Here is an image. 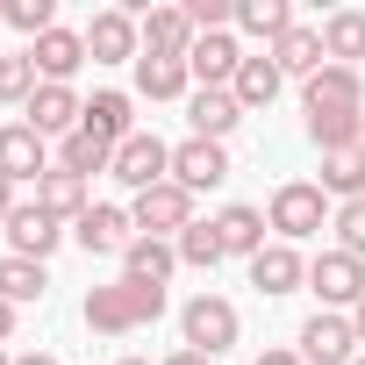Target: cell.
<instances>
[{
  "label": "cell",
  "mask_w": 365,
  "mask_h": 365,
  "mask_svg": "<svg viewBox=\"0 0 365 365\" xmlns=\"http://www.w3.org/2000/svg\"><path fill=\"white\" fill-rule=\"evenodd\" d=\"M79 315H86V329H93V336H129V329H143V322H158V315H165V287L115 279V287H93Z\"/></svg>",
  "instance_id": "6da1fadb"
},
{
  "label": "cell",
  "mask_w": 365,
  "mask_h": 365,
  "mask_svg": "<svg viewBox=\"0 0 365 365\" xmlns=\"http://www.w3.org/2000/svg\"><path fill=\"white\" fill-rule=\"evenodd\" d=\"M265 222L279 230V244H301V237H315L329 222V194L308 187V179H287V187L272 194V208H265Z\"/></svg>",
  "instance_id": "7a4b0ae2"
},
{
  "label": "cell",
  "mask_w": 365,
  "mask_h": 365,
  "mask_svg": "<svg viewBox=\"0 0 365 365\" xmlns=\"http://www.w3.org/2000/svg\"><path fill=\"white\" fill-rule=\"evenodd\" d=\"M179 329H187V351H201V358H222L230 344H237V308L222 301V294H194L187 308H179Z\"/></svg>",
  "instance_id": "3957f363"
},
{
  "label": "cell",
  "mask_w": 365,
  "mask_h": 365,
  "mask_svg": "<svg viewBox=\"0 0 365 365\" xmlns=\"http://www.w3.org/2000/svg\"><path fill=\"white\" fill-rule=\"evenodd\" d=\"M86 58H93V65H136V58H143V22H136L129 8H101V15L86 22Z\"/></svg>",
  "instance_id": "277c9868"
},
{
  "label": "cell",
  "mask_w": 365,
  "mask_h": 365,
  "mask_svg": "<svg viewBox=\"0 0 365 365\" xmlns=\"http://www.w3.org/2000/svg\"><path fill=\"white\" fill-rule=\"evenodd\" d=\"M129 222H136V237H179V230H194V194L179 187V179H165V187L136 194Z\"/></svg>",
  "instance_id": "5b68a950"
},
{
  "label": "cell",
  "mask_w": 365,
  "mask_h": 365,
  "mask_svg": "<svg viewBox=\"0 0 365 365\" xmlns=\"http://www.w3.org/2000/svg\"><path fill=\"white\" fill-rule=\"evenodd\" d=\"M108 179H122V187H136V194L165 187V179H172V143H158L150 129H136V136L115 150V172H108Z\"/></svg>",
  "instance_id": "8992f818"
},
{
  "label": "cell",
  "mask_w": 365,
  "mask_h": 365,
  "mask_svg": "<svg viewBox=\"0 0 365 365\" xmlns=\"http://www.w3.org/2000/svg\"><path fill=\"white\" fill-rule=\"evenodd\" d=\"M308 287L322 294L329 315H336V308H358V301H365V258H351V251H322V258L308 265Z\"/></svg>",
  "instance_id": "52a82bcc"
},
{
  "label": "cell",
  "mask_w": 365,
  "mask_h": 365,
  "mask_svg": "<svg viewBox=\"0 0 365 365\" xmlns=\"http://www.w3.org/2000/svg\"><path fill=\"white\" fill-rule=\"evenodd\" d=\"M301 365H358V329L351 315H308L301 322Z\"/></svg>",
  "instance_id": "ba28073f"
},
{
  "label": "cell",
  "mask_w": 365,
  "mask_h": 365,
  "mask_svg": "<svg viewBox=\"0 0 365 365\" xmlns=\"http://www.w3.org/2000/svg\"><path fill=\"white\" fill-rule=\"evenodd\" d=\"M22 122H29V129H36L43 143H51V136L65 143V136H72V129L86 122V101H79L72 86H36V101L22 108Z\"/></svg>",
  "instance_id": "9c48e42d"
},
{
  "label": "cell",
  "mask_w": 365,
  "mask_h": 365,
  "mask_svg": "<svg viewBox=\"0 0 365 365\" xmlns=\"http://www.w3.org/2000/svg\"><path fill=\"white\" fill-rule=\"evenodd\" d=\"M172 179H179L187 194L222 187V179H230V150H222V143H208V136H187V143L172 150Z\"/></svg>",
  "instance_id": "30bf717a"
},
{
  "label": "cell",
  "mask_w": 365,
  "mask_h": 365,
  "mask_svg": "<svg viewBox=\"0 0 365 365\" xmlns=\"http://www.w3.org/2000/svg\"><path fill=\"white\" fill-rule=\"evenodd\" d=\"M322 108L365 115V79H358V65H322V72L308 79V115H322Z\"/></svg>",
  "instance_id": "8fae6325"
},
{
  "label": "cell",
  "mask_w": 365,
  "mask_h": 365,
  "mask_svg": "<svg viewBox=\"0 0 365 365\" xmlns=\"http://www.w3.org/2000/svg\"><path fill=\"white\" fill-rule=\"evenodd\" d=\"M0 172H8L15 187L51 172V150H43V136H36L29 122H8V129H0Z\"/></svg>",
  "instance_id": "7c38bea8"
},
{
  "label": "cell",
  "mask_w": 365,
  "mask_h": 365,
  "mask_svg": "<svg viewBox=\"0 0 365 365\" xmlns=\"http://www.w3.org/2000/svg\"><path fill=\"white\" fill-rule=\"evenodd\" d=\"M29 58H36L43 86H65V79L86 65V36H79V29H51V36H36V43H29Z\"/></svg>",
  "instance_id": "4fadbf2b"
},
{
  "label": "cell",
  "mask_w": 365,
  "mask_h": 365,
  "mask_svg": "<svg viewBox=\"0 0 365 365\" xmlns=\"http://www.w3.org/2000/svg\"><path fill=\"white\" fill-rule=\"evenodd\" d=\"M237 65H244V51H237V36H230V29L194 36V51H187V72H194L201 86H230V79H237Z\"/></svg>",
  "instance_id": "5bb4252c"
},
{
  "label": "cell",
  "mask_w": 365,
  "mask_h": 365,
  "mask_svg": "<svg viewBox=\"0 0 365 365\" xmlns=\"http://www.w3.org/2000/svg\"><path fill=\"white\" fill-rule=\"evenodd\" d=\"M187 122H194V136L222 143V136L244 122V108H237V93H230V86H201V93H187Z\"/></svg>",
  "instance_id": "9a60e30c"
},
{
  "label": "cell",
  "mask_w": 365,
  "mask_h": 365,
  "mask_svg": "<svg viewBox=\"0 0 365 365\" xmlns=\"http://www.w3.org/2000/svg\"><path fill=\"white\" fill-rule=\"evenodd\" d=\"M129 230H136V222H129L122 208H86V215L72 222V237L86 244V258H115V251H129V244H136Z\"/></svg>",
  "instance_id": "2e32d148"
},
{
  "label": "cell",
  "mask_w": 365,
  "mask_h": 365,
  "mask_svg": "<svg viewBox=\"0 0 365 365\" xmlns=\"http://www.w3.org/2000/svg\"><path fill=\"white\" fill-rule=\"evenodd\" d=\"M187 51H194L187 8H143V58H187Z\"/></svg>",
  "instance_id": "e0dca14e"
},
{
  "label": "cell",
  "mask_w": 365,
  "mask_h": 365,
  "mask_svg": "<svg viewBox=\"0 0 365 365\" xmlns=\"http://www.w3.org/2000/svg\"><path fill=\"white\" fill-rule=\"evenodd\" d=\"M58 237H65V230H58V215H43L36 201L8 215V244H15V258H36V265H43V258L58 251Z\"/></svg>",
  "instance_id": "ac0fdd59"
},
{
  "label": "cell",
  "mask_w": 365,
  "mask_h": 365,
  "mask_svg": "<svg viewBox=\"0 0 365 365\" xmlns=\"http://www.w3.org/2000/svg\"><path fill=\"white\" fill-rule=\"evenodd\" d=\"M279 86H287V72L272 65V51H265V58H244V65H237V79H230V93H237V108H244V115H251V108H272V101H279Z\"/></svg>",
  "instance_id": "d6986e66"
},
{
  "label": "cell",
  "mask_w": 365,
  "mask_h": 365,
  "mask_svg": "<svg viewBox=\"0 0 365 365\" xmlns=\"http://www.w3.org/2000/svg\"><path fill=\"white\" fill-rule=\"evenodd\" d=\"M301 279H308V265H301L294 244H265V251L251 258V287H258V294H294Z\"/></svg>",
  "instance_id": "ffe728a7"
},
{
  "label": "cell",
  "mask_w": 365,
  "mask_h": 365,
  "mask_svg": "<svg viewBox=\"0 0 365 365\" xmlns=\"http://www.w3.org/2000/svg\"><path fill=\"white\" fill-rule=\"evenodd\" d=\"M36 208H43V215H58V222H79V215L93 208V201H86V179H79V172H58V165H51V172L36 179Z\"/></svg>",
  "instance_id": "44dd1931"
},
{
  "label": "cell",
  "mask_w": 365,
  "mask_h": 365,
  "mask_svg": "<svg viewBox=\"0 0 365 365\" xmlns=\"http://www.w3.org/2000/svg\"><path fill=\"white\" fill-rule=\"evenodd\" d=\"M79 129L122 150V143L136 136V115H129V93H93V101H86V122H79Z\"/></svg>",
  "instance_id": "7402d4cb"
},
{
  "label": "cell",
  "mask_w": 365,
  "mask_h": 365,
  "mask_svg": "<svg viewBox=\"0 0 365 365\" xmlns=\"http://www.w3.org/2000/svg\"><path fill=\"white\" fill-rule=\"evenodd\" d=\"M265 230H272V222H265L258 208H244V201L215 215V237H222V251H230V258H258V251H265Z\"/></svg>",
  "instance_id": "603a6c76"
},
{
  "label": "cell",
  "mask_w": 365,
  "mask_h": 365,
  "mask_svg": "<svg viewBox=\"0 0 365 365\" xmlns=\"http://www.w3.org/2000/svg\"><path fill=\"white\" fill-rule=\"evenodd\" d=\"M172 265H179V251H172L165 237H136V244L122 251V279H143V287H165Z\"/></svg>",
  "instance_id": "cb8c5ba5"
},
{
  "label": "cell",
  "mask_w": 365,
  "mask_h": 365,
  "mask_svg": "<svg viewBox=\"0 0 365 365\" xmlns=\"http://www.w3.org/2000/svg\"><path fill=\"white\" fill-rule=\"evenodd\" d=\"M322 194H336V201H365V143L322 158Z\"/></svg>",
  "instance_id": "d4e9b609"
},
{
  "label": "cell",
  "mask_w": 365,
  "mask_h": 365,
  "mask_svg": "<svg viewBox=\"0 0 365 365\" xmlns=\"http://www.w3.org/2000/svg\"><path fill=\"white\" fill-rule=\"evenodd\" d=\"M187 58H136V93L143 101H179L187 93Z\"/></svg>",
  "instance_id": "484cf974"
},
{
  "label": "cell",
  "mask_w": 365,
  "mask_h": 365,
  "mask_svg": "<svg viewBox=\"0 0 365 365\" xmlns=\"http://www.w3.org/2000/svg\"><path fill=\"white\" fill-rule=\"evenodd\" d=\"M272 65H279V72H301V79H315V72H322V29H301V22H294V29L272 43Z\"/></svg>",
  "instance_id": "4316f807"
},
{
  "label": "cell",
  "mask_w": 365,
  "mask_h": 365,
  "mask_svg": "<svg viewBox=\"0 0 365 365\" xmlns=\"http://www.w3.org/2000/svg\"><path fill=\"white\" fill-rule=\"evenodd\" d=\"M58 172H79V179H93V172H115V143H101V136L72 129V136L58 143Z\"/></svg>",
  "instance_id": "83f0119b"
},
{
  "label": "cell",
  "mask_w": 365,
  "mask_h": 365,
  "mask_svg": "<svg viewBox=\"0 0 365 365\" xmlns=\"http://www.w3.org/2000/svg\"><path fill=\"white\" fill-rule=\"evenodd\" d=\"M322 58H329V65H358V58H365V15H358V8H344V15L322 22Z\"/></svg>",
  "instance_id": "f1b7e54d"
},
{
  "label": "cell",
  "mask_w": 365,
  "mask_h": 365,
  "mask_svg": "<svg viewBox=\"0 0 365 365\" xmlns=\"http://www.w3.org/2000/svg\"><path fill=\"white\" fill-rule=\"evenodd\" d=\"M308 143L329 158V150H351V143H365V115H336V108H322V115H308Z\"/></svg>",
  "instance_id": "f546056e"
},
{
  "label": "cell",
  "mask_w": 365,
  "mask_h": 365,
  "mask_svg": "<svg viewBox=\"0 0 365 365\" xmlns=\"http://www.w3.org/2000/svg\"><path fill=\"white\" fill-rule=\"evenodd\" d=\"M237 29H251V36L279 43V36L294 29V8H287V0H237Z\"/></svg>",
  "instance_id": "4dcf8cb0"
},
{
  "label": "cell",
  "mask_w": 365,
  "mask_h": 365,
  "mask_svg": "<svg viewBox=\"0 0 365 365\" xmlns=\"http://www.w3.org/2000/svg\"><path fill=\"white\" fill-rule=\"evenodd\" d=\"M43 265L36 258H0V301H8V308H22V301H43Z\"/></svg>",
  "instance_id": "1f68e13d"
},
{
  "label": "cell",
  "mask_w": 365,
  "mask_h": 365,
  "mask_svg": "<svg viewBox=\"0 0 365 365\" xmlns=\"http://www.w3.org/2000/svg\"><path fill=\"white\" fill-rule=\"evenodd\" d=\"M36 58L29 51H8V58H0V101H8V108H29L36 101Z\"/></svg>",
  "instance_id": "d6a6232c"
},
{
  "label": "cell",
  "mask_w": 365,
  "mask_h": 365,
  "mask_svg": "<svg viewBox=\"0 0 365 365\" xmlns=\"http://www.w3.org/2000/svg\"><path fill=\"white\" fill-rule=\"evenodd\" d=\"M172 251H179V265H201V272L230 258V251H222V237H215V222H194V230H179V237H172Z\"/></svg>",
  "instance_id": "836d02e7"
},
{
  "label": "cell",
  "mask_w": 365,
  "mask_h": 365,
  "mask_svg": "<svg viewBox=\"0 0 365 365\" xmlns=\"http://www.w3.org/2000/svg\"><path fill=\"white\" fill-rule=\"evenodd\" d=\"M0 15H8L22 36H51V29H58V0H8Z\"/></svg>",
  "instance_id": "e575fe53"
},
{
  "label": "cell",
  "mask_w": 365,
  "mask_h": 365,
  "mask_svg": "<svg viewBox=\"0 0 365 365\" xmlns=\"http://www.w3.org/2000/svg\"><path fill=\"white\" fill-rule=\"evenodd\" d=\"M329 230H336V251H351V258H365V201H336V215H329Z\"/></svg>",
  "instance_id": "d590c367"
},
{
  "label": "cell",
  "mask_w": 365,
  "mask_h": 365,
  "mask_svg": "<svg viewBox=\"0 0 365 365\" xmlns=\"http://www.w3.org/2000/svg\"><path fill=\"white\" fill-rule=\"evenodd\" d=\"M8 215H15V179L0 172V230H8Z\"/></svg>",
  "instance_id": "8d00e7d4"
},
{
  "label": "cell",
  "mask_w": 365,
  "mask_h": 365,
  "mask_svg": "<svg viewBox=\"0 0 365 365\" xmlns=\"http://www.w3.org/2000/svg\"><path fill=\"white\" fill-rule=\"evenodd\" d=\"M258 365H301V351H279V344H272V351H265Z\"/></svg>",
  "instance_id": "74e56055"
},
{
  "label": "cell",
  "mask_w": 365,
  "mask_h": 365,
  "mask_svg": "<svg viewBox=\"0 0 365 365\" xmlns=\"http://www.w3.org/2000/svg\"><path fill=\"white\" fill-rule=\"evenodd\" d=\"M165 365H215V358H201V351H172Z\"/></svg>",
  "instance_id": "f35d334b"
},
{
  "label": "cell",
  "mask_w": 365,
  "mask_h": 365,
  "mask_svg": "<svg viewBox=\"0 0 365 365\" xmlns=\"http://www.w3.org/2000/svg\"><path fill=\"white\" fill-rule=\"evenodd\" d=\"M8 336H15V308H8V301H0V344H8Z\"/></svg>",
  "instance_id": "ab89813d"
},
{
  "label": "cell",
  "mask_w": 365,
  "mask_h": 365,
  "mask_svg": "<svg viewBox=\"0 0 365 365\" xmlns=\"http://www.w3.org/2000/svg\"><path fill=\"white\" fill-rule=\"evenodd\" d=\"M15 365H58V358H51V351H22Z\"/></svg>",
  "instance_id": "60d3db41"
},
{
  "label": "cell",
  "mask_w": 365,
  "mask_h": 365,
  "mask_svg": "<svg viewBox=\"0 0 365 365\" xmlns=\"http://www.w3.org/2000/svg\"><path fill=\"white\" fill-rule=\"evenodd\" d=\"M351 329H358V344H365V301H358V308H351Z\"/></svg>",
  "instance_id": "b9f144b4"
},
{
  "label": "cell",
  "mask_w": 365,
  "mask_h": 365,
  "mask_svg": "<svg viewBox=\"0 0 365 365\" xmlns=\"http://www.w3.org/2000/svg\"><path fill=\"white\" fill-rule=\"evenodd\" d=\"M122 365H150V358H122Z\"/></svg>",
  "instance_id": "7bdbcfd3"
},
{
  "label": "cell",
  "mask_w": 365,
  "mask_h": 365,
  "mask_svg": "<svg viewBox=\"0 0 365 365\" xmlns=\"http://www.w3.org/2000/svg\"><path fill=\"white\" fill-rule=\"evenodd\" d=\"M0 365H15V358H8V351H0Z\"/></svg>",
  "instance_id": "ee69618b"
},
{
  "label": "cell",
  "mask_w": 365,
  "mask_h": 365,
  "mask_svg": "<svg viewBox=\"0 0 365 365\" xmlns=\"http://www.w3.org/2000/svg\"><path fill=\"white\" fill-rule=\"evenodd\" d=\"M0 58H8V51H0Z\"/></svg>",
  "instance_id": "f6af8a7d"
},
{
  "label": "cell",
  "mask_w": 365,
  "mask_h": 365,
  "mask_svg": "<svg viewBox=\"0 0 365 365\" xmlns=\"http://www.w3.org/2000/svg\"><path fill=\"white\" fill-rule=\"evenodd\" d=\"M358 365H365V358H358Z\"/></svg>",
  "instance_id": "bcb514c9"
}]
</instances>
